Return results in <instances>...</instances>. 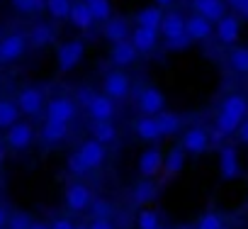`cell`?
<instances>
[{
  "instance_id": "obj_1",
  "label": "cell",
  "mask_w": 248,
  "mask_h": 229,
  "mask_svg": "<svg viewBox=\"0 0 248 229\" xmlns=\"http://www.w3.org/2000/svg\"><path fill=\"white\" fill-rule=\"evenodd\" d=\"M46 120L49 122H59V125H71L78 114V105L73 98L68 95H54L51 100H46Z\"/></svg>"
},
{
  "instance_id": "obj_2",
  "label": "cell",
  "mask_w": 248,
  "mask_h": 229,
  "mask_svg": "<svg viewBox=\"0 0 248 229\" xmlns=\"http://www.w3.org/2000/svg\"><path fill=\"white\" fill-rule=\"evenodd\" d=\"M17 107L22 114H27V117H37V114L42 110H46V98H44V90L37 88V85H25L17 98H15Z\"/></svg>"
},
{
  "instance_id": "obj_3",
  "label": "cell",
  "mask_w": 248,
  "mask_h": 229,
  "mask_svg": "<svg viewBox=\"0 0 248 229\" xmlns=\"http://www.w3.org/2000/svg\"><path fill=\"white\" fill-rule=\"evenodd\" d=\"M83 56H85V44L80 39H68L56 51V66L61 73H68L83 61Z\"/></svg>"
},
{
  "instance_id": "obj_4",
  "label": "cell",
  "mask_w": 248,
  "mask_h": 229,
  "mask_svg": "<svg viewBox=\"0 0 248 229\" xmlns=\"http://www.w3.org/2000/svg\"><path fill=\"white\" fill-rule=\"evenodd\" d=\"M27 47H30L27 34H22V32L5 34L3 39H0V64H15L17 59L25 56Z\"/></svg>"
},
{
  "instance_id": "obj_5",
  "label": "cell",
  "mask_w": 248,
  "mask_h": 229,
  "mask_svg": "<svg viewBox=\"0 0 248 229\" xmlns=\"http://www.w3.org/2000/svg\"><path fill=\"white\" fill-rule=\"evenodd\" d=\"M129 76L127 73H122V71H107L105 78H102V93L109 98V100H124L129 95Z\"/></svg>"
},
{
  "instance_id": "obj_6",
  "label": "cell",
  "mask_w": 248,
  "mask_h": 229,
  "mask_svg": "<svg viewBox=\"0 0 248 229\" xmlns=\"http://www.w3.org/2000/svg\"><path fill=\"white\" fill-rule=\"evenodd\" d=\"M214 34L217 42L224 47H236L238 37H241V17L238 15H224L217 25H214Z\"/></svg>"
},
{
  "instance_id": "obj_7",
  "label": "cell",
  "mask_w": 248,
  "mask_h": 229,
  "mask_svg": "<svg viewBox=\"0 0 248 229\" xmlns=\"http://www.w3.org/2000/svg\"><path fill=\"white\" fill-rule=\"evenodd\" d=\"M32 142H34V127L30 122H17L5 132V147L13 151H25L32 147Z\"/></svg>"
},
{
  "instance_id": "obj_8",
  "label": "cell",
  "mask_w": 248,
  "mask_h": 229,
  "mask_svg": "<svg viewBox=\"0 0 248 229\" xmlns=\"http://www.w3.org/2000/svg\"><path fill=\"white\" fill-rule=\"evenodd\" d=\"M163 161H166V154L158 149V147H149L139 154V161H137V168L144 178H154L156 173L163 171Z\"/></svg>"
},
{
  "instance_id": "obj_9",
  "label": "cell",
  "mask_w": 248,
  "mask_h": 229,
  "mask_svg": "<svg viewBox=\"0 0 248 229\" xmlns=\"http://www.w3.org/2000/svg\"><path fill=\"white\" fill-rule=\"evenodd\" d=\"M93 193H90V188L88 185H83V183H71L68 188H66V193H63V202H66V207L71 210V212H83V210H88L90 205H93Z\"/></svg>"
},
{
  "instance_id": "obj_10",
  "label": "cell",
  "mask_w": 248,
  "mask_h": 229,
  "mask_svg": "<svg viewBox=\"0 0 248 229\" xmlns=\"http://www.w3.org/2000/svg\"><path fill=\"white\" fill-rule=\"evenodd\" d=\"M139 110L149 117H158L161 112H166V95L156 85H146L139 93Z\"/></svg>"
},
{
  "instance_id": "obj_11",
  "label": "cell",
  "mask_w": 248,
  "mask_h": 229,
  "mask_svg": "<svg viewBox=\"0 0 248 229\" xmlns=\"http://www.w3.org/2000/svg\"><path fill=\"white\" fill-rule=\"evenodd\" d=\"M180 147L185 154H192V156H200L209 149V132L202 130V127H190L183 132V139H180Z\"/></svg>"
},
{
  "instance_id": "obj_12",
  "label": "cell",
  "mask_w": 248,
  "mask_h": 229,
  "mask_svg": "<svg viewBox=\"0 0 248 229\" xmlns=\"http://www.w3.org/2000/svg\"><path fill=\"white\" fill-rule=\"evenodd\" d=\"M219 173L224 180H233L241 173V161H238V149L233 144H221L219 149Z\"/></svg>"
},
{
  "instance_id": "obj_13",
  "label": "cell",
  "mask_w": 248,
  "mask_h": 229,
  "mask_svg": "<svg viewBox=\"0 0 248 229\" xmlns=\"http://www.w3.org/2000/svg\"><path fill=\"white\" fill-rule=\"evenodd\" d=\"M219 114H226V117H231L236 122H243L248 117V100L241 93H229V95H224V100L219 105Z\"/></svg>"
},
{
  "instance_id": "obj_14",
  "label": "cell",
  "mask_w": 248,
  "mask_h": 229,
  "mask_svg": "<svg viewBox=\"0 0 248 229\" xmlns=\"http://www.w3.org/2000/svg\"><path fill=\"white\" fill-rule=\"evenodd\" d=\"M190 5H192V13L207 17L209 22H219L224 15H226V0H190Z\"/></svg>"
},
{
  "instance_id": "obj_15",
  "label": "cell",
  "mask_w": 248,
  "mask_h": 229,
  "mask_svg": "<svg viewBox=\"0 0 248 229\" xmlns=\"http://www.w3.org/2000/svg\"><path fill=\"white\" fill-rule=\"evenodd\" d=\"M137 56H139V51L134 49V44H132L129 39L109 47V61H112V66H117V68L132 66V64L137 61Z\"/></svg>"
},
{
  "instance_id": "obj_16",
  "label": "cell",
  "mask_w": 248,
  "mask_h": 229,
  "mask_svg": "<svg viewBox=\"0 0 248 229\" xmlns=\"http://www.w3.org/2000/svg\"><path fill=\"white\" fill-rule=\"evenodd\" d=\"M185 34L192 39V42H207L212 37V22L197 13H192L187 20H185Z\"/></svg>"
},
{
  "instance_id": "obj_17",
  "label": "cell",
  "mask_w": 248,
  "mask_h": 229,
  "mask_svg": "<svg viewBox=\"0 0 248 229\" xmlns=\"http://www.w3.org/2000/svg\"><path fill=\"white\" fill-rule=\"evenodd\" d=\"M129 42L134 44V49H137L139 54H151V51H154V49L158 47V42H161V34H158L156 30H144V27H134V32H132Z\"/></svg>"
},
{
  "instance_id": "obj_18",
  "label": "cell",
  "mask_w": 248,
  "mask_h": 229,
  "mask_svg": "<svg viewBox=\"0 0 248 229\" xmlns=\"http://www.w3.org/2000/svg\"><path fill=\"white\" fill-rule=\"evenodd\" d=\"M78 154L83 156V161L88 164L90 171H93V168H100V166L105 164V159H107L105 147H102L100 142H95V139H85V142L78 147Z\"/></svg>"
},
{
  "instance_id": "obj_19",
  "label": "cell",
  "mask_w": 248,
  "mask_h": 229,
  "mask_svg": "<svg viewBox=\"0 0 248 229\" xmlns=\"http://www.w3.org/2000/svg\"><path fill=\"white\" fill-rule=\"evenodd\" d=\"M134 132H137V137L141 142H149V144L163 139V132L158 127V120L156 117H149V114H141V117L134 122Z\"/></svg>"
},
{
  "instance_id": "obj_20",
  "label": "cell",
  "mask_w": 248,
  "mask_h": 229,
  "mask_svg": "<svg viewBox=\"0 0 248 229\" xmlns=\"http://www.w3.org/2000/svg\"><path fill=\"white\" fill-rule=\"evenodd\" d=\"M88 112H90V117L95 122H112V117H114V100H109L105 93H97L95 100L90 102Z\"/></svg>"
},
{
  "instance_id": "obj_21",
  "label": "cell",
  "mask_w": 248,
  "mask_h": 229,
  "mask_svg": "<svg viewBox=\"0 0 248 229\" xmlns=\"http://www.w3.org/2000/svg\"><path fill=\"white\" fill-rule=\"evenodd\" d=\"M102 37H105L107 42H112V44L127 42V39L132 37L127 20H124V17H112L109 22H105V27H102Z\"/></svg>"
},
{
  "instance_id": "obj_22",
  "label": "cell",
  "mask_w": 248,
  "mask_h": 229,
  "mask_svg": "<svg viewBox=\"0 0 248 229\" xmlns=\"http://www.w3.org/2000/svg\"><path fill=\"white\" fill-rule=\"evenodd\" d=\"M185 20H187V17H183L180 13H166L158 34H161L166 42H168V39H175V37H180V34H185Z\"/></svg>"
},
{
  "instance_id": "obj_23",
  "label": "cell",
  "mask_w": 248,
  "mask_h": 229,
  "mask_svg": "<svg viewBox=\"0 0 248 229\" xmlns=\"http://www.w3.org/2000/svg\"><path fill=\"white\" fill-rule=\"evenodd\" d=\"M163 10L161 8H156V5H149V8H144V10H139L137 13V17H134V22H137V27H144V30H161V22H163Z\"/></svg>"
},
{
  "instance_id": "obj_24",
  "label": "cell",
  "mask_w": 248,
  "mask_h": 229,
  "mask_svg": "<svg viewBox=\"0 0 248 229\" xmlns=\"http://www.w3.org/2000/svg\"><path fill=\"white\" fill-rule=\"evenodd\" d=\"M54 27L51 25H46V22H37L32 30H30V34H27V39H30V47H34V49H44V47H49V44H54Z\"/></svg>"
},
{
  "instance_id": "obj_25",
  "label": "cell",
  "mask_w": 248,
  "mask_h": 229,
  "mask_svg": "<svg viewBox=\"0 0 248 229\" xmlns=\"http://www.w3.org/2000/svg\"><path fill=\"white\" fill-rule=\"evenodd\" d=\"M68 22L76 27V30H90L93 25H95V17H93V10H90V5L88 3H73V10H71V17H68Z\"/></svg>"
},
{
  "instance_id": "obj_26",
  "label": "cell",
  "mask_w": 248,
  "mask_h": 229,
  "mask_svg": "<svg viewBox=\"0 0 248 229\" xmlns=\"http://www.w3.org/2000/svg\"><path fill=\"white\" fill-rule=\"evenodd\" d=\"M156 195H158V188H156V183L149 180V178H141V180L132 188V202H134V205H149V202L156 200Z\"/></svg>"
},
{
  "instance_id": "obj_27",
  "label": "cell",
  "mask_w": 248,
  "mask_h": 229,
  "mask_svg": "<svg viewBox=\"0 0 248 229\" xmlns=\"http://www.w3.org/2000/svg\"><path fill=\"white\" fill-rule=\"evenodd\" d=\"M20 107H17V102L15 100H0V130H10V127H15L17 122H20Z\"/></svg>"
},
{
  "instance_id": "obj_28",
  "label": "cell",
  "mask_w": 248,
  "mask_h": 229,
  "mask_svg": "<svg viewBox=\"0 0 248 229\" xmlns=\"http://www.w3.org/2000/svg\"><path fill=\"white\" fill-rule=\"evenodd\" d=\"M39 137H42L44 144H61L68 137V125H59V122L44 120V125L39 130Z\"/></svg>"
},
{
  "instance_id": "obj_29",
  "label": "cell",
  "mask_w": 248,
  "mask_h": 229,
  "mask_svg": "<svg viewBox=\"0 0 248 229\" xmlns=\"http://www.w3.org/2000/svg\"><path fill=\"white\" fill-rule=\"evenodd\" d=\"M90 134H93V139L100 142L102 147L114 144L117 137H119V132H117V127H114L112 122H93V125H90Z\"/></svg>"
},
{
  "instance_id": "obj_30",
  "label": "cell",
  "mask_w": 248,
  "mask_h": 229,
  "mask_svg": "<svg viewBox=\"0 0 248 229\" xmlns=\"http://www.w3.org/2000/svg\"><path fill=\"white\" fill-rule=\"evenodd\" d=\"M185 151H183V147H173L168 154H166V161H163V173H166V178H173V176H178L180 171H183V166H185Z\"/></svg>"
},
{
  "instance_id": "obj_31",
  "label": "cell",
  "mask_w": 248,
  "mask_h": 229,
  "mask_svg": "<svg viewBox=\"0 0 248 229\" xmlns=\"http://www.w3.org/2000/svg\"><path fill=\"white\" fill-rule=\"evenodd\" d=\"M158 127H161V132H163V137H173L178 130H180V114L178 112H161L158 114Z\"/></svg>"
},
{
  "instance_id": "obj_32",
  "label": "cell",
  "mask_w": 248,
  "mask_h": 229,
  "mask_svg": "<svg viewBox=\"0 0 248 229\" xmlns=\"http://www.w3.org/2000/svg\"><path fill=\"white\" fill-rule=\"evenodd\" d=\"M71 10H73L71 0H46V13L54 20H68L71 17Z\"/></svg>"
},
{
  "instance_id": "obj_33",
  "label": "cell",
  "mask_w": 248,
  "mask_h": 229,
  "mask_svg": "<svg viewBox=\"0 0 248 229\" xmlns=\"http://www.w3.org/2000/svg\"><path fill=\"white\" fill-rule=\"evenodd\" d=\"M195 229H226L224 214H221V212H217V210H209V212H204V214L197 219Z\"/></svg>"
},
{
  "instance_id": "obj_34",
  "label": "cell",
  "mask_w": 248,
  "mask_h": 229,
  "mask_svg": "<svg viewBox=\"0 0 248 229\" xmlns=\"http://www.w3.org/2000/svg\"><path fill=\"white\" fill-rule=\"evenodd\" d=\"M229 66L238 73H248V47H233L229 54Z\"/></svg>"
},
{
  "instance_id": "obj_35",
  "label": "cell",
  "mask_w": 248,
  "mask_h": 229,
  "mask_svg": "<svg viewBox=\"0 0 248 229\" xmlns=\"http://www.w3.org/2000/svg\"><path fill=\"white\" fill-rule=\"evenodd\" d=\"M137 227H139V229H161V217H158V212L151 210V207L139 210V214H137Z\"/></svg>"
},
{
  "instance_id": "obj_36",
  "label": "cell",
  "mask_w": 248,
  "mask_h": 229,
  "mask_svg": "<svg viewBox=\"0 0 248 229\" xmlns=\"http://www.w3.org/2000/svg\"><path fill=\"white\" fill-rule=\"evenodd\" d=\"M10 3L22 15H34V13L46 10V0H10Z\"/></svg>"
},
{
  "instance_id": "obj_37",
  "label": "cell",
  "mask_w": 248,
  "mask_h": 229,
  "mask_svg": "<svg viewBox=\"0 0 248 229\" xmlns=\"http://www.w3.org/2000/svg\"><path fill=\"white\" fill-rule=\"evenodd\" d=\"M90 10H93L95 22H109L112 20V3L109 0H93Z\"/></svg>"
},
{
  "instance_id": "obj_38",
  "label": "cell",
  "mask_w": 248,
  "mask_h": 229,
  "mask_svg": "<svg viewBox=\"0 0 248 229\" xmlns=\"http://www.w3.org/2000/svg\"><path fill=\"white\" fill-rule=\"evenodd\" d=\"M66 168H68V173H73V176H85V173L90 171L88 164L83 161V156H80L78 151L68 154V159H66Z\"/></svg>"
},
{
  "instance_id": "obj_39",
  "label": "cell",
  "mask_w": 248,
  "mask_h": 229,
  "mask_svg": "<svg viewBox=\"0 0 248 229\" xmlns=\"http://www.w3.org/2000/svg\"><path fill=\"white\" fill-rule=\"evenodd\" d=\"M90 212H93V219H109L112 205H109L105 197H95L93 205H90Z\"/></svg>"
},
{
  "instance_id": "obj_40",
  "label": "cell",
  "mask_w": 248,
  "mask_h": 229,
  "mask_svg": "<svg viewBox=\"0 0 248 229\" xmlns=\"http://www.w3.org/2000/svg\"><path fill=\"white\" fill-rule=\"evenodd\" d=\"M32 217L27 212H13L10 219H8V229H30L32 227Z\"/></svg>"
},
{
  "instance_id": "obj_41",
  "label": "cell",
  "mask_w": 248,
  "mask_h": 229,
  "mask_svg": "<svg viewBox=\"0 0 248 229\" xmlns=\"http://www.w3.org/2000/svg\"><path fill=\"white\" fill-rule=\"evenodd\" d=\"M95 95H97V93H95L93 88L83 85V88H78V90H76V98H73V100H76V105H78V107H85V110H88V107H90V102L95 100Z\"/></svg>"
},
{
  "instance_id": "obj_42",
  "label": "cell",
  "mask_w": 248,
  "mask_h": 229,
  "mask_svg": "<svg viewBox=\"0 0 248 229\" xmlns=\"http://www.w3.org/2000/svg\"><path fill=\"white\" fill-rule=\"evenodd\" d=\"M190 47H192V39H190L187 34H180V37H175V39H168V42H166V49H168V51H173V54L185 51V49H190Z\"/></svg>"
},
{
  "instance_id": "obj_43",
  "label": "cell",
  "mask_w": 248,
  "mask_h": 229,
  "mask_svg": "<svg viewBox=\"0 0 248 229\" xmlns=\"http://www.w3.org/2000/svg\"><path fill=\"white\" fill-rule=\"evenodd\" d=\"M49 227H51V229H76V224H73L68 217H54Z\"/></svg>"
},
{
  "instance_id": "obj_44",
  "label": "cell",
  "mask_w": 248,
  "mask_h": 229,
  "mask_svg": "<svg viewBox=\"0 0 248 229\" xmlns=\"http://www.w3.org/2000/svg\"><path fill=\"white\" fill-rule=\"evenodd\" d=\"M236 137H238V142H241L243 147H248V117H246V120H243V125L238 127Z\"/></svg>"
},
{
  "instance_id": "obj_45",
  "label": "cell",
  "mask_w": 248,
  "mask_h": 229,
  "mask_svg": "<svg viewBox=\"0 0 248 229\" xmlns=\"http://www.w3.org/2000/svg\"><path fill=\"white\" fill-rule=\"evenodd\" d=\"M88 229H114V224L109 219H93L88 224Z\"/></svg>"
},
{
  "instance_id": "obj_46",
  "label": "cell",
  "mask_w": 248,
  "mask_h": 229,
  "mask_svg": "<svg viewBox=\"0 0 248 229\" xmlns=\"http://www.w3.org/2000/svg\"><path fill=\"white\" fill-rule=\"evenodd\" d=\"M226 5H229L231 10H236V15H238V13L248 5V0H226Z\"/></svg>"
},
{
  "instance_id": "obj_47",
  "label": "cell",
  "mask_w": 248,
  "mask_h": 229,
  "mask_svg": "<svg viewBox=\"0 0 248 229\" xmlns=\"http://www.w3.org/2000/svg\"><path fill=\"white\" fill-rule=\"evenodd\" d=\"M8 219H10V214L5 212L3 205H0V229H5V227H8Z\"/></svg>"
},
{
  "instance_id": "obj_48",
  "label": "cell",
  "mask_w": 248,
  "mask_h": 229,
  "mask_svg": "<svg viewBox=\"0 0 248 229\" xmlns=\"http://www.w3.org/2000/svg\"><path fill=\"white\" fill-rule=\"evenodd\" d=\"M154 3H156V8H161V10H163V8H170V5L175 3V0H154Z\"/></svg>"
},
{
  "instance_id": "obj_49",
  "label": "cell",
  "mask_w": 248,
  "mask_h": 229,
  "mask_svg": "<svg viewBox=\"0 0 248 229\" xmlns=\"http://www.w3.org/2000/svg\"><path fill=\"white\" fill-rule=\"evenodd\" d=\"M30 229H51L49 224H44V222H32V227Z\"/></svg>"
},
{
  "instance_id": "obj_50",
  "label": "cell",
  "mask_w": 248,
  "mask_h": 229,
  "mask_svg": "<svg viewBox=\"0 0 248 229\" xmlns=\"http://www.w3.org/2000/svg\"><path fill=\"white\" fill-rule=\"evenodd\" d=\"M238 17H243V20H248V5H246V8H243V10L238 13Z\"/></svg>"
},
{
  "instance_id": "obj_51",
  "label": "cell",
  "mask_w": 248,
  "mask_h": 229,
  "mask_svg": "<svg viewBox=\"0 0 248 229\" xmlns=\"http://www.w3.org/2000/svg\"><path fill=\"white\" fill-rule=\"evenodd\" d=\"M3 159H5V151H3V147H0V166H3Z\"/></svg>"
},
{
  "instance_id": "obj_52",
  "label": "cell",
  "mask_w": 248,
  "mask_h": 229,
  "mask_svg": "<svg viewBox=\"0 0 248 229\" xmlns=\"http://www.w3.org/2000/svg\"><path fill=\"white\" fill-rule=\"evenodd\" d=\"M80 3H88V5H90V3H93V0H80Z\"/></svg>"
},
{
  "instance_id": "obj_53",
  "label": "cell",
  "mask_w": 248,
  "mask_h": 229,
  "mask_svg": "<svg viewBox=\"0 0 248 229\" xmlns=\"http://www.w3.org/2000/svg\"><path fill=\"white\" fill-rule=\"evenodd\" d=\"M76 229H88V227H83V224H80V227H76Z\"/></svg>"
},
{
  "instance_id": "obj_54",
  "label": "cell",
  "mask_w": 248,
  "mask_h": 229,
  "mask_svg": "<svg viewBox=\"0 0 248 229\" xmlns=\"http://www.w3.org/2000/svg\"><path fill=\"white\" fill-rule=\"evenodd\" d=\"M0 85H3V78H0Z\"/></svg>"
},
{
  "instance_id": "obj_55",
  "label": "cell",
  "mask_w": 248,
  "mask_h": 229,
  "mask_svg": "<svg viewBox=\"0 0 248 229\" xmlns=\"http://www.w3.org/2000/svg\"><path fill=\"white\" fill-rule=\"evenodd\" d=\"M226 229H229V227H226Z\"/></svg>"
},
{
  "instance_id": "obj_56",
  "label": "cell",
  "mask_w": 248,
  "mask_h": 229,
  "mask_svg": "<svg viewBox=\"0 0 248 229\" xmlns=\"http://www.w3.org/2000/svg\"><path fill=\"white\" fill-rule=\"evenodd\" d=\"M161 229H163V227H161Z\"/></svg>"
}]
</instances>
